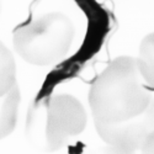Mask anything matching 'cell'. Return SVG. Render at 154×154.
<instances>
[{
    "instance_id": "1",
    "label": "cell",
    "mask_w": 154,
    "mask_h": 154,
    "mask_svg": "<svg viewBox=\"0 0 154 154\" xmlns=\"http://www.w3.org/2000/svg\"><path fill=\"white\" fill-rule=\"evenodd\" d=\"M137 58H115L93 82L89 105L94 121L119 122L142 113L154 99Z\"/></svg>"
},
{
    "instance_id": "2",
    "label": "cell",
    "mask_w": 154,
    "mask_h": 154,
    "mask_svg": "<svg viewBox=\"0 0 154 154\" xmlns=\"http://www.w3.org/2000/svg\"><path fill=\"white\" fill-rule=\"evenodd\" d=\"M88 115L82 102L70 94H51L29 107L26 138L38 150L53 153L86 127Z\"/></svg>"
},
{
    "instance_id": "3",
    "label": "cell",
    "mask_w": 154,
    "mask_h": 154,
    "mask_svg": "<svg viewBox=\"0 0 154 154\" xmlns=\"http://www.w3.org/2000/svg\"><path fill=\"white\" fill-rule=\"evenodd\" d=\"M74 38L73 21L63 12L52 11L17 26L12 33V43L25 62L51 66L67 57Z\"/></svg>"
},
{
    "instance_id": "4",
    "label": "cell",
    "mask_w": 154,
    "mask_h": 154,
    "mask_svg": "<svg viewBox=\"0 0 154 154\" xmlns=\"http://www.w3.org/2000/svg\"><path fill=\"white\" fill-rule=\"evenodd\" d=\"M94 122L97 134L106 144L131 152L140 150L154 133V99L142 113L131 119L119 122Z\"/></svg>"
},
{
    "instance_id": "5",
    "label": "cell",
    "mask_w": 154,
    "mask_h": 154,
    "mask_svg": "<svg viewBox=\"0 0 154 154\" xmlns=\"http://www.w3.org/2000/svg\"><path fill=\"white\" fill-rule=\"evenodd\" d=\"M20 101L21 94L17 84L5 95L0 96V139L14 132L17 123Z\"/></svg>"
},
{
    "instance_id": "6",
    "label": "cell",
    "mask_w": 154,
    "mask_h": 154,
    "mask_svg": "<svg viewBox=\"0 0 154 154\" xmlns=\"http://www.w3.org/2000/svg\"><path fill=\"white\" fill-rule=\"evenodd\" d=\"M138 66L149 88H154V32L148 33L139 45Z\"/></svg>"
},
{
    "instance_id": "7",
    "label": "cell",
    "mask_w": 154,
    "mask_h": 154,
    "mask_svg": "<svg viewBox=\"0 0 154 154\" xmlns=\"http://www.w3.org/2000/svg\"><path fill=\"white\" fill-rule=\"evenodd\" d=\"M16 85V63L10 49L0 41V96Z\"/></svg>"
},
{
    "instance_id": "8",
    "label": "cell",
    "mask_w": 154,
    "mask_h": 154,
    "mask_svg": "<svg viewBox=\"0 0 154 154\" xmlns=\"http://www.w3.org/2000/svg\"><path fill=\"white\" fill-rule=\"evenodd\" d=\"M86 154H136V152L126 150V149H122V148H117V147L106 144L104 147L94 148L90 152H88Z\"/></svg>"
},
{
    "instance_id": "9",
    "label": "cell",
    "mask_w": 154,
    "mask_h": 154,
    "mask_svg": "<svg viewBox=\"0 0 154 154\" xmlns=\"http://www.w3.org/2000/svg\"><path fill=\"white\" fill-rule=\"evenodd\" d=\"M139 152L140 154H154V133L149 136V138L146 140V143Z\"/></svg>"
},
{
    "instance_id": "10",
    "label": "cell",
    "mask_w": 154,
    "mask_h": 154,
    "mask_svg": "<svg viewBox=\"0 0 154 154\" xmlns=\"http://www.w3.org/2000/svg\"><path fill=\"white\" fill-rule=\"evenodd\" d=\"M0 14H2V0H0Z\"/></svg>"
}]
</instances>
